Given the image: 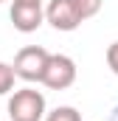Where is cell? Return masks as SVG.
Wrapping results in <instances>:
<instances>
[{
	"label": "cell",
	"mask_w": 118,
	"mask_h": 121,
	"mask_svg": "<svg viewBox=\"0 0 118 121\" xmlns=\"http://www.w3.org/2000/svg\"><path fill=\"white\" fill-rule=\"evenodd\" d=\"M45 96L34 87L14 90L8 99V118L11 121H45Z\"/></svg>",
	"instance_id": "1"
},
{
	"label": "cell",
	"mask_w": 118,
	"mask_h": 121,
	"mask_svg": "<svg viewBox=\"0 0 118 121\" xmlns=\"http://www.w3.org/2000/svg\"><path fill=\"white\" fill-rule=\"evenodd\" d=\"M48 59H51V54L42 45H25L14 56V73L20 79H25V82H42Z\"/></svg>",
	"instance_id": "2"
},
{
	"label": "cell",
	"mask_w": 118,
	"mask_h": 121,
	"mask_svg": "<svg viewBox=\"0 0 118 121\" xmlns=\"http://www.w3.org/2000/svg\"><path fill=\"white\" fill-rule=\"evenodd\" d=\"M73 82H76V62L70 56H65V54H51L42 85L51 87V90H67Z\"/></svg>",
	"instance_id": "3"
},
{
	"label": "cell",
	"mask_w": 118,
	"mask_h": 121,
	"mask_svg": "<svg viewBox=\"0 0 118 121\" xmlns=\"http://www.w3.org/2000/svg\"><path fill=\"white\" fill-rule=\"evenodd\" d=\"M14 28L23 31V34H31L42 26L45 20V11H42V3H34V0H14L11 3V11H8Z\"/></svg>",
	"instance_id": "4"
},
{
	"label": "cell",
	"mask_w": 118,
	"mask_h": 121,
	"mask_svg": "<svg viewBox=\"0 0 118 121\" xmlns=\"http://www.w3.org/2000/svg\"><path fill=\"white\" fill-rule=\"evenodd\" d=\"M45 20L56 31H76L82 26V17H79V11L73 9L70 0H51L48 9H45Z\"/></svg>",
	"instance_id": "5"
},
{
	"label": "cell",
	"mask_w": 118,
	"mask_h": 121,
	"mask_svg": "<svg viewBox=\"0 0 118 121\" xmlns=\"http://www.w3.org/2000/svg\"><path fill=\"white\" fill-rule=\"evenodd\" d=\"M14 79H17V73H14V65H6V62H0V96H6V93L14 90Z\"/></svg>",
	"instance_id": "6"
},
{
	"label": "cell",
	"mask_w": 118,
	"mask_h": 121,
	"mask_svg": "<svg viewBox=\"0 0 118 121\" xmlns=\"http://www.w3.org/2000/svg\"><path fill=\"white\" fill-rule=\"evenodd\" d=\"M45 121H82V116L76 107H56L45 116Z\"/></svg>",
	"instance_id": "7"
},
{
	"label": "cell",
	"mask_w": 118,
	"mask_h": 121,
	"mask_svg": "<svg viewBox=\"0 0 118 121\" xmlns=\"http://www.w3.org/2000/svg\"><path fill=\"white\" fill-rule=\"evenodd\" d=\"M73 3V9L79 11V17L82 20H87L93 14H98V9H101V0H70Z\"/></svg>",
	"instance_id": "8"
},
{
	"label": "cell",
	"mask_w": 118,
	"mask_h": 121,
	"mask_svg": "<svg viewBox=\"0 0 118 121\" xmlns=\"http://www.w3.org/2000/svg\"><path fill=\"white\" fill-rule=\"evenodd\" d=\"M107 68L118 76V42H113V45L107 48Z\"/></svg>",
	"instance_id": "9"
},
{
	"label": "cell",
	"mask_w": 118,
	"mask_h": 121,
	"mask_svg": "<svg viewBox=\"0 0 118 121\" xmlns=\"http://www.w3.org/2000/svg\"><path fill=\"white\" fill-rule=\"evenodd\" d=\"M107 121H118V104H115V107H113V113L107 116Z\"/></svg>",
	"instance_id": "10"
},
{
	"label": "cell",
	"mask_w": 118,
	"mask_h": 121,
	"mask_svg": "<svg viewBox=\"0 0 118 121\" xmlns=\"http://www.w3.org/2000/svg\"><path fill=\"white\" fill-rule=\"evenodd\" d=\"M34 3H42V0H34Z\"/></svg>",
	"instance_id": "11"
},
{
	"label": "cell",
	"mask_w": 118,
	"mask_h": 121,
	"mask_svg": "<svg viewBox=\"0 0 118 121\" xmlns=\"http://www.w3.org/2000/svg\"><path fill=\"white\" fill-rule=\"evenodd\" d=\"M0 3H3V0H0Z\"/></svg>",
	"instance_id": "12"
}]
</instances>
